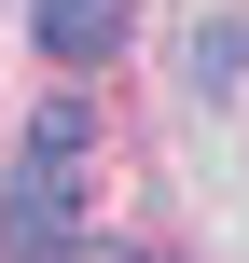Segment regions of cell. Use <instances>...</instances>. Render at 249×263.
Returning <instances> with one entry per match:
<instances>
[{"instance_id":"obj_3","label":"cell","mask_w":249,"mask_h":263,"mask_svg":"<svg viewBox=\"0 0 249 263\" xmlns=\"http://www.w3.org/2000/svg\"><path fill=\"white\" fill-rule=\"evenodd\" d=\"M194 83H208V97L249 83V14H208V28H194Z\"/></svg>"},{"instance_id":"obj_1","label":"cell","mask_w":249,"mask_h":263,"mask_svg":"<svg viewBox=\"0 0 249 263\" xmlns=\"http://www.w3.org/2000/svg\"><path fill=\"white\" fill-rule=\"evenodd\" d=\"M69 236H83V166H69V153H14L0 250H14V263H69Z\"/></svg>"},{"instance_id":"obj_2","label":"cell","mask_w":249,"mask_h":263,"mask_svg":"<svg viewBox=\"0 0 249 263\" xmlns=\"http://www.w3.org/2000/svg\"><path fill=\"white\" fill-rule=\"evenodd\" d=\"M28 28H42V55H55V69H97V55H125L139 0H28Z\"/></svg>"},{"instance_id":"obj_4","label":"cell","mask_w":249,"mask_h":263,"mask_svg":"<svg viewBox=\"0 0 249 263\" xmlns=\"http://www.w3.org/2000/svg\"><path fill=\"white\" fill-rule=\"evenodd\" d=\"M83 139H97L83 97H42V111H28V153H69V166H83Z\"/></svg>"}]
</instances>
